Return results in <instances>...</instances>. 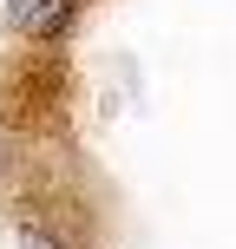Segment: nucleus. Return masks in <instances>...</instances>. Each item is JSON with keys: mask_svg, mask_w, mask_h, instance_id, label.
I'll list each match as a JSON object with an SVG mask.
<instances>
[{"mask_svg": "<svg viewBox=\"0 0 236 249\" xmlns=\"http://www.w3.org/2000/svg\"><path fill=\"white\" fill-rule=\"evenodd\" d=\"M73 7H79V0H13V26H26V33L53 39V33H66Z\"/></svg>", "mask_w": 236, "mask_h": 249, "instance_id": "f257e3e1", "label": "nucleus"}]
</instances>
